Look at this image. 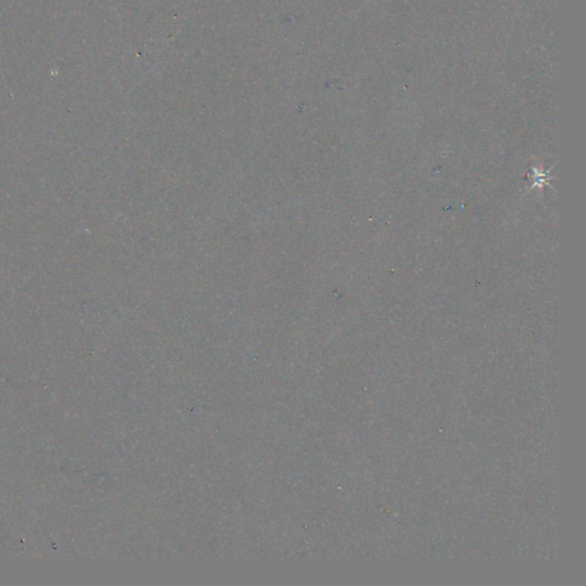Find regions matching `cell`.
Listing matches in <instances>:
<instances>
[{"label": "cell", "mask_w": 586, "mask_h": 586, "mask_svg": "<svg viewBox=\"0 0 586 586\" xmlns=\"http://www.w3.org/2000/svg\"><path fill=\"white\" fill-rule=\"evenodd\" d=\"M405 1H407V0H405Z\"/></svg>", "instance_id": "1"}]
</instances>
